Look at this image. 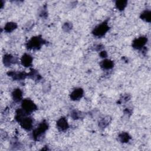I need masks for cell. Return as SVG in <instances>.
I'll return each instance as SVG.
<instances>
[{"instance_id": "1", "label": "cell", "mask_w": 151, "mask_h": 151, "mask_svg": "<svg viewBox=\"0 0 151 151\" xmlns=\"http://www.w3.org/2000/svg\"><path fill=\"white\" fill-rule=\"evenodd\" d=\"M109 27L106 23H103L97 26L93 30V33L95 36L102 37L109 30Z\"/></svg>"}, {"instance_id": "2", "label": "cell", "mask_w": 151, "mask_h": 151, "mask_svg": "<svg viewBox=\"0 0 151 151\" xmlns=\"http://www.w3.org/2000/svg\"><path fill=\"white\" fill-rule=\"evenodd\" d=\"M23 110L26 113H30L34 112L36 109L37 106L30 99H25L22 103Z\"/></svg>"}, {"instance_id": "3", "label": "cell", "mask_w": 151, "mask_h": 151, "mask_svg": "<svg viewBox=\"0 0 151 151\" xmlns=\"http://www.w3.org/2000/svg\"><path fill=\"white\" fill-rule=\"evenodd\" d=\"M42 44V40L39 37L32 38L28 43V47L31 49H38Z\"/></svg>"}, {"instance_id": "4", "label": "cell", "mask_w": 151, "mask_h": 151, "mask_svg": "<svg viewBox=\"0 0 151 151\" xmlns=\"http://www.w3.org/2000/svg\"><path fill=\"white\" fill-rule=\"evenodd\" d=\"M48 129V125L46 122L41 123L39 126L35 129L33 133V135L34 138H40L41 135H42L43 133H45L47 129Z\"/></svg>"}, {"instance_id": "5", "label": "cell", "mask_w": 151, "mask_h": 151, "mask_svg": "<svg viewBox=\"0 0 151 151\" xmlns=\"http://www.w3.org/2000/svg\"><path fill=\"white\" fill-rule=\"evenodd\" d=\"M146 41H147V38L146 37H139L138 38L135 39L134 41L132 46L136 49H140L145 45Z\"/></svg>"}, {"instance_id": "6", "label": "cell", "mask_w": 151, "mask_h": 151, "mask_svg": "<svg viewBox=\"0 0 151 151\" xmlns=\"http://www.w3.org/2000/svg\"><path fill=\"white\" fill-rule=\"evenodd\" d=\"M19 122L21 125L26 130H30L33 126V120L30 118H24Z\"/></svg>"}, {"instance_id": "7", "label": "cell", "mask_w": 151, "mask_h": 151, "mask_svg": "<svg viewBox=\"0 0 151 151\" xmlns=\"http://www.w3.org/2000/svg\"><path fill=\"white\" fill-rule=\"evenodd\" d=\"M57 126L59 130L62 131H66V129L69 127V125L67 122V120L64 118H60L58 120V122L57 123Z\"/></svg>"}, {"instance_id": "8", "label": "cell", "mask_w": 151, "mask_h": 151, "mask_svg": "<svg viewBox=\"0 0 151 151\" xmlns=\"http://www.w3.org/2000/svg\"><path fill=\"white\" fill-rule=\"evenodd\" d=\"M83 95V90L80 89H76L74 90L70 95V98L73 100H78L80 99Z\"/></svg>"}, {"instance_id": "9", "label": "cell", "mask_w": 151, "mask_h": 151, "mask_svg": "<svg viewBox=\"0 0 151 151\" xmlns=\"http://www.w3.org/2000/svg\"><path fill=\"white\" fill-rule=\"evenodd\" d=\"M32 57L27 54H25L21 60V63H22V64L24 67H30L32 64Z\"/></svg>"}, {"instance_id": "10", "label": "cell", "mask_w": 151, "mask_h": 151, "mask_svg": "<svg viewBox=\"0 0 151 151\" xmlns=\"http://www.w3.org/2000/svg\"><path fill=\"white\" fill-rule=\"evenodd\" d=\"M100 66L103 69L108 70L113 67L114 63L112 61L108 59H106V60H104L101 62Z\"/></svg>"}, {"instance_id": "11", "label": "cell", "mask_w": 151, "mask_h": 151, "mask_svg": "<svg viewBox=\"0 0 151 151\" xmlns=\"http://www.w3.org/2000/svg\"><path fill=\"white\" fill-rule=\"evenodd\" d=\"M15 58L10 54H7V55L4 56V58H3L4 65L6 66H9L11 65V64L15 63Z\"/></svg>"}, {"instance_id": "12", "label": "cell", "mask_w": 151, "mask_h": 151, "mask_svg": "<svg viewBox=\"0 0 151 151\" xmlns=\"http://www.w3.org/2000/svg\"><path fill=\"white\" fill-rule=\"evenodd\" d=\"M22 92L20 89H15L13 93V97L15 102H19L22 99Z\"/></svg>"}, {"instance_id": "13", "label": "cell", "mask_w": 151, "mask_h": 151, "mask_svg": "<svg viewBox=\"0 0 151 151\" xmlns=\"http://www.w3.org/2000/svg\"><path fill=\"white\" fill-rule=\"evenodd\" d=\"M17 28V24L14 23H7L5 27H4V30L6 32L10 33L14 30Z\"/></svg>"}, {"instance_id": "14", "label": "cell", "mask_w": 151, "mask_h": 151, "mask_svg": "<svg viewBox=\"0 0 151 151\" xmlns=\"http://www.w3.org/2000/svg\"><path fill=\"white\" fill-rule=\"evenodd\" d=\"M119 140L122 143H126L127 142L129 139H130V136H129V134L127 133H122L119 135Z\"/></svg>"}, {"instance_id": "15", "label": "cell", "mask_w": 151, "mask_h": 151, "mask_svg": "<svg viewBox=\"0 0 151 151\" xmlns=\"http://www.w3.org/2000/svg\"><path fill=\"white\" fill-rule=\"evenodd\" d=\"M141 18L143 20L149 22L150 21V12L149 11H145L142 13Z\"/></svg>"}, {"instance_id": "16", "label": "cell", "mask_w": 151, "mask_h": 151, "mask_svg": "<svg viewBox=\"0 0 151 151\" xmlns=\"http://www.w3.org/2000/svg\"><path fill=\"white\" fill-rule=\"evenodd\" d=\"M127 4L126 1H118L116 2V6L119 10H123Z\"/></svg>"}, {"instance_id": "17", "label": "cell", "mask_w": 151, "mask_h": 151, "mask_svg": "<svg viewBox=\"0 0 151 151\" xmlns=\"http://www.w3.org/2000/svg\"><path fill=\"white\" fill-rule=\"evenodd\" d=\"M109 119H107V118H104L103 119H102L100 123H99V125L102 127H106L107 126V125H108L109 123Z\"/></svg>"}, {"instance_id": "18", "label": "cell", "mask_w": 151, "mask_h": 151, "mask_svg": "<svg viewBox=\"0 0 151 151\" xmlns=\"http://www.w3.org/2000/svg\"><path fill=\"white\" fill-rule=\"evenodd\" d=\"M72 29V25L70 23H65L63 26V30L65 31H69Z\"/></svg>"}, {"instance_id": "19", "label": "cell", "mask_w": 151, "mask_h": 151, "mask_svg": "<svg viewBox=\"0 0 151 151\" xmlns=\"http://www.w3.org/2000/svg\"><path fill=\"white\" fill-rule=\"evenodd\" d=\"M79 115H80V113H78L77 112L74 111V112H73L72 113V118H73V119H78V118H80Z\"/></svg>"}, {"instance_id": "20", "label": "cell", "mask_w": 151, "mask_h": 151, "mask_svg": "<svg viewBox=\"0 0 151 151\" xmlns=\"http://www.w3.org/2000/svg\"><path fill=\"white\" fill-rule=\"evenodd\" d=\"M100 56H102V57H106L107 56V54L106 51H102L100 53Z\"/></svg>"}]
</instances>
